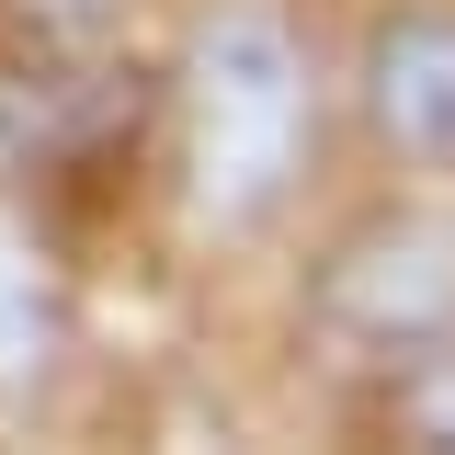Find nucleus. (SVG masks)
Instances as JSON below:
<instances>
[{
    "instance_id": "39448f33",
    "label": "nucleus",
    "mask_w": 455,
    "mask_h": 455,
    "mask_svg": "<svg viewBox=\"0 0 455 455\" xmlns=\"http://www.w3.org/2000/svg\"><path fill=\"white\" fill-rule=\"evenodd\" d=\"M410 433H421V444H455V353H444V364H421V387H410Z\"/></svg>"
},
{
    "instance_id": "f257e3e1",
    "label": "nucleus",
    "mask_w": 455,
    "mask_h": 455,
    "mask_svg": "<svg viewBox=\"0 0 455 455\" xmlns=\"http://www.w3.org/2000/svg\"><path fill=\"white\" fill-rule=\"evenodd\" d=\"M307 137V57L274 12H217L194 35V205L205 217H262Z\"/></svg>"
},
{
    "instance_id": "20e7f679",
    "label": "nucleus",
    "mask_w": 455,
    "mask_h": 455,
    "mask_svg": "<svg viewBox=\"0 0 455 455\" xmlns=\"http://www.w3.org/2000/svg\"><path fill=\"white\" fill-rule=\"evenodd\" d=\"M57 364V284L23 228H0V387H35Z\"/></svg>"
},
{
    "instance_id": "7ed1b4c3",
    "label": "nucleus",
    "mask_w": 455,
    "mask_h": 455,
    "mask_svg": "<svg viewBox=\"0 0 455 455\" xmlns=\"http://www.w3.org/2000/svg\"><path fill=\"white\" fill-rule=\"evenodd\" d=\"M376 125L410 160H455V23L410 12L376 35Z\"/></svg>"
},
{
    "instance_id": "f03ea898",
    "label": "nucleus",
    "mask_w": 455,
    "mask_h": 455,
    "mask_svg": "<svg viewBox=\"0 0 455 455\" xmlns=\"http://www.w3.org/2000/svg\"><path fill=\"white\" fill-rule=\"evenodd\" d=\"M319 307H331L353 341H433L455 319V217H387V228H364V239L331 262Z\"/></svg>"
}]
</instances>
